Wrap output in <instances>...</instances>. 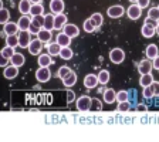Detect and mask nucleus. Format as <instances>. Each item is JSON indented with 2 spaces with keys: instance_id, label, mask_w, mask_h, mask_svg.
Wrapping results in <instances>:
<instances>
[{
  "instance_id": "49",
  "label": "nucleus",
  "mask_w": 159,
  "mask_h": 142,
  "mask_svg": "<svg viewBox=\"0 0 159 142\" xmlns=\"http://www.w3.org/2000/svg\"><path fill=\"white\" fill-rule=\"evenodd\" d=\"M40 30H41V29H39V27H37V26H34V24L31 23V26H30L29 31H30V33H33V34H37V33H39V31H40Z\"/></svg>"
},
{
  "instance_id": "12",
  "label": "nucleus",
  "mask_w": 159,
  "mask_h": 142,
  "mask_svg": "<svg viewBox=\"0 0 159 142\" xmlns=\"http://www.w3.org/2000/svg\"><path fill=\"white\" fill-rule=\"evenodd\" d=\"M3 76L6 77L7 80H13V78H16V77L19 76V67L13 66V64H10L9 67H6V68H4Z\"/></svg>"
},
{
  "instance_id": "13",
  "label": "nucleus",
  "mask_w": 159,
  "mask_h": 142,
  "mask_svg": "<svg viewBox=\"0 0 159 142\" xmlns=\"http://www.w3.org/2000/svg\"><path fill=\"white\" fill-rule=\"evenodd\" d=\"M63 31L67 34V36L71 37V39H73V37H77L80 34V29L75 26V24H73V23H67L66 26H64Z\"/></svg>"
},
{
  "instance_id": "26",
  "label": "nucleus",
  "mask_w": 159,
  "mask_h": 142,
  "mask_svg": "<svg viewBox=\"0 0 159 142\" xmlns=\"http://www.w3.org/2000/svg\"><path fill=\"white\" fill-rule=\"evenodd\" d=\"M141 33H142L143 37H146V39H151V37H153L156 34V31H155V27H151V26H148V24L143 23L142 29H141Z\"/></svg>"
},
{
  "instance_id": "11",
  "label": "nucleus",
  "mask_w": 159,
  "mask_h": 142,
  "mask_svg": "<svg viewBox=\"0 0 159 142\" xmlns=\"http://www.w3.org/2000/svg\"><path fill=\"white\" fill-rule=\"evenodd\" d=\"M17 24H19L20 31H26V30H29L30 26H31V19H30L27 14H21V17H20L19 21H17Z\"/></svg>"
},
{
  "instance_id": "16",
  "label": "nucleus",
  "mask_w": 159,
  "mask_h": 142,
  "mask_svg": "<svg viewBox=\"0 0 159 142\" xmlns=\"http://www.w3.org/2000/svg\"><path fill=\"white\" fill-rule=\"evenodd\" d=\"M37 39L40 40V41H43V43H50L51 41V39H53V34H51V31L50 30H47V29H41L37 33Z\"/></svg>"
},
{
  "instance_id": "48",
  "label": "nucleus",
  "mask_w": 159,
  "mask_h": 142,
  "mask_svg": "<svg viewBox=\"0 0 159 142\" xmlns=\"http://www.w3.org/2000/svg\"><path fill=\"white\" fill-rule=\"evenodd\" d=\"M152 67H153L155 70H158V71H159V54L152 60Z\"/></svg>"
},
{
  "instance_id": "1",
  "label": "nucleus",
  "mask_w": 159,
  "mask_h": 142,
  "mask_svg": "<svg viewBox=\"0 0 159 142\" xmlns=\"http://www.w3.org/2000/svg\"><path fill=\"white\" fill-rule=\"evenodd\" d=\"M109 60L112 61L114 64H121L125 60V53H124L122 48H112L109 51Z\"/></svg>"
},
{
  "instance_id": "35",
  "label": "nucleus",
  "mask_w": 159,
  "mask_h": 142,
  "mask_svg": "<svg viewBox=\"0 0 159 142\" xmlns=\"http://www.w3.org/2000/svg\"><path fill=\"white\" fill-rule=\"evenodd\" d=\"M102 109V104L101 101L97 98H93L91 99V107H89V111H93V112H99Z\"/></svg>"
},
{
  "instance_id": "45",
  "label": "nucleus",
  "mask_w": 159,
  "mask_h": 142,
  "mask_svg": "<svg viewBox=\"0 0 159 142\" xmlns=\"http://www.w3.org/2000/svg\"><path fill=\"white\" fill-rule=\"evenodd\" d=\"M75 99V94H74V91H71V89H68L67 91V103L71 104Z\"/></svg>"
},
{
  "instance_id": "7",
  "label": "nucleus",
  "mask_w": 159,
  "mask_h": 142,
  "mask_svg": "<svg viewBox=\"0 0 159 142\" xmlns=\"http://www.w3.org/2000/svg\"><path fill=\"white\" fill-rule=\"evenodd\" d=\"M152 60H149V58H145L142 60L141 63L138 64V71L139 74L142 76V74H149L151 71H152Z\"/></svg>"
},
{
  "instance_id": "22",
  "label": "nucleus",
  "mask_w": 159,
  "mask_h": 142,
  "mask_svg": "<svg viewBox=\"0 0 159 142\" xmlns=\"http://www.w3.org/2000/svg\"><path fill=\"white\" fill-rule=\"evenodd\" d=\"M47 51H48V54L51 57L54 56H60V51H61V46H60L58 43H48L47 44Z\"/></svg>"
},
{
  "instance_id": "29",
  "label": "nucleus",
  "mask_w": 159,
  "mask_h": 142,
  "mask_svg": "<svg viewBox=\"0 0 159 142\" xmlns=\"http://www.w3.org/2000/svg\"><path fill=\"white\" fill-rule=\"evenodd\" d=\"M6 46L10 47H19V34H11V36H6Z\"/></svg>"
},
{
  "instance_id": "17",
  "label": "nucleus",
  "mask_w": 159,
  "mask_h": 142,
  "mask_svg": "<svg viewBox=\"0 0 159 142\" xmlns=\"http://www.w3.org/2000/svg\"><path fill=\"white\" fill-rule=\"evenodd\" d=\"M116 101V93L112 88H107L104 91V103L105 104H112Z\"/></svg>"
},
{
  "instance_id": "42",
  "label": "nucleus",
  "mask_w": 159,
  "mask_h": 142,
  "mask_svg": "<svg viewBox=\"0 0 159 142\" xmlns=\"http://www.w3.org/2000/svg\"><path fill=\"white\" fill-rule=\"evenodd\" d=\"M126 99H128V93H126L125 89H121V91L116 93V101H118V103H121V101H126Z\"/></svg>"
},
{
  "instance_id": "33",
  "label": "nucleus",
  "mask_w": 159,
  "mask_h": 142,
  "mask_svg": "<svg viewBox=\"0 0 159 142\" xmlns=\"http://www.w3.org/2000/svg\"><path fill=\"white\" fill-rule=\"evenodd\" d=\"M98 81H99V84H102V85L108 84V81H109V71L108 70H101V71H99Z\"/></svg>"
},
{
  "instance_id": "51",
  "label": "nucleus",
  "mask_w": 159,
  "mask_h": 142,
  "mask_svg": "<svg viewBox=\"0 0 159 142\" xmlns=\"http://www.w3.org/2000/svg\"><path fill=\"white\" fill-rule=\"evenodd\" d=\"M155 31H156V34H158V36H159V24H158V26H156V29H155Z\"/></svg>"
},
{
  "instance_id": "28",
  "label": "nucleus",
  "mask_w": 159,
  "mask_h": 142,
  "mask_svg": "<svg viewBox=\"0 0 159 142\" xmlns=\"http://www.w3.org/2000/svg\"><path fill=\"white\" fill-rule=\"evenodd\" d=\"M89 20L93 21V24L95 26V29H99V27L102 26V21H104L102 14H101V13H94L93 16L89 17Z\"/></svg>"
},
{
  "instance_id": "21",
  "label": "nucleus",
  "mask_w": 159,
  "mask_h": 142,
  "mask_svg": "<svg viewBox=\"0 0 159 142\" xmlns=\"http://www.w3.org/2000/svg\"><path fill=\"white\" fill-rule=\"evenodd\" d=\"M24 56L21 53H14L13 54V57L10 58V64H13V66H16V67H21V66H24Z\"/></svg>"
},
{
  "instance_id": "37",
  "label": "nucleus",
  "mask_w": 159,
  "mask_h": 142,
  "mask_svg": "<svg viewBox=\"0 0 159 142\" xmlns=\"http://www.w3.org/2000/svg\"><path fill=\"white\" fill-rule=\"evenodd\" d=\"M129 109H131V104L128 103V99L126 101H121L118 104V107H116V111H119V112H128Z\"/></svg>"
},
{
  "instance_id": "50",
  "label": "nucleus",
  "mask_w": 159,
  "mask_h": 142,
  "mask_svg": "<svg viewBox=\"0 0 159 142\" xmlns=\"http://www.w3.org/2000/svg\"><path fill=\"white\" fill-rule=\"evenodd\" d=\"M30 2H31V3H33V4H36V3H41L43 0H30Z\"/></svg>"
},
{
  "instance_id": "47",
  "label": "nucleus",
  "mask_w": 159,
  "mask_h": 142,
  "mask_svg": "<svg viewBox=\"0 0 159 142\" xmlns=\"http://www.w3.org/2000/svg\"><path fill=\"white\" fill-rule=\"evenodd\" d=\"M149 2H151V0H138V2H136V4H138L141 9H145V7L149 6Z\"/></svg>"
},
{
  "instance_id": "25",
  "label": "nucleus",
  "mask_w": 159,
  "mask_h": 142,
  "mask_svg": "<svg viewBox=\"0 0 159 142\" xmlns=\"http://www.w3.org/2000/svg\"><path fill=\"white\" fill-rule=\"evenodd\" d=\"M53 64V58L50 54H40L39 56V66L40 67H50Z\"/></svg>"
},
{
  "instance_id": "30",
  "label": "nucleus",
  "mask_w": 159,
  "mask_h": 142,
  "mask_svg": "<svg viewBox=\"0 0 159 142\" xmlns=\"http://www.w3.org/2000/svg\"><path fill=\"white\" fill-rule=\"evenodd\" d=\"M14 53H16V51H14V47L6 46L4 48H2V57H3L4 60H7V61H10V58L13 57Z\"/></svg>"
},
{
  "instance_id": "38",
  "label": "nucleus",
  "mask_w": 159,
  "mask_h": 142,
  "mask_svg": "<svg viewBox=\"0 0 159 142\" xmlns=\"http://www.w3.org/2000/svg\"><path fill=\"white\" fill-rule=\"evenodd\" d=\"M83 29H84V31H87V33H94L95 31V26L93 24V21L89 19H87L85 21H84V24H83Z\"/></svg>"
},
{
  "instance_id": "15",
  "label": "nucleus",
  "mask_w": 159,
  "mask_h": 142,
  "mask_svg": "<svg viewBox=\"0 0 159 142\" xmlns=\"http://www.w3.org/2000/svg\"><path fill=\"white\" fill-rule=\"evenodd\" d=\"M67 24V16L64 13L56 14V19H54V29L56 30H61L64 29V26Z\"/></svg>"
},
{
  "instance_id": "53",
  "label": "nucleus",
  "mask_w": 159,
  "mask_h": 142,
  "mask_svg": "<svg viewBox=\"0 0 159 142\" xmlns=\"http://www.w3.org/2000/svg\"><path fill=\"white\" fill-rule=\"evenodd\" d=\"M158 9H159V6H158Z\"/></svg>"
},
{
  "instance_id": "44",
  "label": "nucleus",
  "mask_w": 159,
  "mask_h": 142,
  "mask_svg": "<svg viewBox=\"0 0 159 142\" xmlns=\"http://www.w3.org/2000/svg\"><path fill=\"white\" fill-rule=\"evenodd\" d=\"M145 24H148V26H151V27H155L156 29V26L159 24V21L158 20H153V19H151V17H146V20H145Z\"/></svg>"
},
{
  "instance_id": "9",
  "label": "nucleus",
  "mask_w": 159,
  "mask_h": 142,
  "mask_svg": "<svg viewBox=\"0 0 159 142\" xmlns=\"http://www.w3.org/2000/svg\"><path fill=\"white\" fill-rule=\"evenodd\" d=\"M98 84H99L98 76H95V74H88V76H85V78H84V87L88 89L95 88Z\"/></svg>"
},
{
  "instance_id": "2",
  "label": "nucleus",
  "mask_w": 159,
  "mask_h": 142,
  "mask_svg": "<svg viewBox=\"0 0 159 142\" xmlns=\"http://www.w3.org/2000/svg\"><path fill=\"white\" fill-rule=\"evenodd\" d=\"M91 97L88 95H81L78 99H77V109L81 111V112H85V111H89V107H91Z\"/></svg>"
},
{
  "instance_id": "31",
  "label": "nucleus",
  "mask_w": 159,
  "mask_h": 142,
  "mask_svg": "<svg viewBox=\"0 0 159 142\" xmlns=\"http://www.w3.org/2000/svg\"><path fill=\"white\" fill-rule=\"evenodd\" d=\"M44 21H46V16L44 14H40V16H33L31 17V23L34 26H37L39 29H43L44 27Z\"/></svg>"
},
{
  "instance_id": "19",
  "label": "nucleus",
  "mask_w": 159,
  "mask_h": 142,
  "mask_svg": "<svg viewBox=\"0 0 159 142\" xmlns=\"http://www.w3.org/2000/svg\"><path fill=\"white\" fill-rule=\"evenodd\" d=\"M33 3L30 0H20L19 3V11L21 14H30V10H31Z\"/></svg>"
},
{
  "instance_id": "6",
  "label": "nucleus",
  "mask_w": 159,
  "mask_h": 142,
  "mask_svg": "<svg viewBox=\"0 0 159 142\" xmlns=\"http://www.w3.org/2000/svg\"><path fill=\"white\" fill-rule=\"evenodd\" d=\"M30 31L29 30H26V31H20L19 33V47H21V48H26V47H29V44L31 43V36H30Z\"/></svg>"
},
{
  "instance_id": "5",
  "label": "nucleus",
  "mask_w": 159,
  "mask_h": 142,
  "mask_svg": "<svg viewBox=\"0 0 159 142\" xmlns=\"http://www.w3.org/2000/svg\"><path fill=\"white\" fill-rule=\"evenodd\" d=\"M126 16H128L131 20H138L139 17L142 16V9H141L136 3H132L128 7V10H126Z\"/></svg>"
},
{
  "instance_id": "46",
  "label": "nucleus",
  "mask_w": 159,
  "mask_h": 142,
  "mask_svg": "<svg viewBox=\"0 0 159 142\" xmlns=\"http://www.w3.org/2000/svg\"><path fill=\"white\" fill-rule=\"evenodd\" d=\"M151 87H152V89H153L155 97H159V83H158V81H153V83L151 84Z\"/></svg>"
},
{
  "instance_id": "3",
  "label": "nucleus",
  "mask_w": 159,
  "mask_h": 142,
  "mask_svg": "<svg viewBox=\"0 0 159 142\" xmlns=\"http://www.w3.org/2000/svg\"><path fill=\"white\" fill-rule=\"evenodd\" d=\"M36 78L39 83H47L51 78V71L48 67H40L36 71Z\"/></svg>"
},
{
  "instance_id": "34",
  "label": "nucleus",
  "mask_w": 159,
  "mask_h": 142,
  "mask_svg": "<svg viewBox=\"0 0 159 142\" xmlns=\"http://www.w3.org/2000/svg\"><path fill=\"white\" fill-rule=\"evenodd\" d=\"M30 14L31 16H40V14H44V7L41 3H36L31 6V10H30Z\"/></svg>"
},
{
  "instance_id": "36",
  "label": "nucleus",
  "mask_w": 159,
  "mask_h": 142,
  "mask_svg": "<svg viewBox=\"0 0 159 142\" xmlns=\"http://www.w3.org/2000/svg\"><path fill=\"white\" fill-rule=\"evenodd\" d=\"M9 19H10V11L7 9H2L0 10V23L2 24H6L9 23Z\"/></svg>"
},
{
  "instance_id": "32",
  "label": "nucleus",
  "mask_w": 159,
  "mask_h": 142,
  "mask_svg": "<svg viewBox=\"0 0 159 142\" xmlns=\"http://www.w3.org/2000/svg\"><path fill=\"white\" fill-rule=\"evenodd\" d=\"M54 19L56 14H46V21H44V29L47 30H54Z\"/></svg>"
},
{
  "instance_id": "18",
  "label": "nucleus",
  "mask_w": 159,
  "mask_h": 142,
  "mask_svg": "<svg viewBox=\"0 0 159 142\" xmlns=\"http://www.w3.org/2000/svg\"><path fill=\"white\" fill-rule=\"evenodd\" d=\"M56 41H57V43H58L61 47H67V46H70V43H71V37L67 36L64 31H61V33L57 34Z\"/></svg>"
},
{
  "instance_id": "27",
  "label": "nucleus",
  "mask_w": 159,
  "mask_h": 142,
  "mask_svg": "<svg viewBox=\"0 0 159 142\" xmlns=\"http://www.w3.org/2000/svg\"><path fill=\"white\" fill-rule=\"evenodd\" d=\"M73 56H74V53H73V50L70 48V46L61 47V51H60V57H61L63 60H71V58H73Z\"/></svg>"
},
{
  "instance_id": "52",
  "label": "nucleus",
  "mask_w": 159,
  "mask_h": 142,
  "mask_svg": "<svg viewBox=\"0 0 159 142\" xmlns=\"http://www.w3.org/2000/svg\"><path fill=\"white\" fill-rule=\"evenodd\" d=\"M129 2H131V3H136V2H138V0H129Z\"/></svg>"
},
{
  "instance_id": "23",
  "label": "nucleus",
  "mask_w": 159,
  "mask_h": 142,
  "mask_svg": "<svg viewBox=\"0 0 159 142\" xmlns=\"http://www.w3.org/2000/svg\"><path fill=\"white\" fill-rule=\"evenodd\" d=\"M153 81H155V80H153V77H152V74L151 73L149 74H142L141 78H139V85L142 87V88H145V87L151 85Z\"/></svg>"
},
{
  "instance_id": "4",
  "label": "nucleus",
  "mask_w": 159,
  "mask_h": 142,
  "mask_svg": "<svg viewBox=\"0 0 159 142\" xmlns=\"http://www.w3.org/2000/svg\"><path fill=\"white\" fill-rule=\"evenodd\" d=\"M124 13H125V9H124L122 6H119V4L111 6L107 10V14H108V17H111V19H119V17L124 16Z\"/></svg>"
},
{
  "instance_id": "41",
  "label": "nucleus",
  "mask_w": 159,
  "mask_h": 142,
  "mask_svg": "<svg viewBox=\"0 0 159 142\" xmlns=\"http://www.w3.org/2000/svg\"><path fill=\"white\" fill-rule=\"evenodd\" d=\"M142 95L145 97L146 99H151V98H152V97H155V94H153V89H152V87H151V85L145 87V88H143V93H142Z\"/></svg>"
},
{
  "instance_id": "24",
  "label": "nucleus",
  "mask_w": 159,
  "mask_h": 142,
  "mask_svg": "<svg viewBox=\"0 0 159 142\" xmlns=\"http://www.w3.org/2000/svg\"><path fill=\"white\" fill-rule=\"evenodd\" d=\"M145 54H146V57H148L149 60H153L159 54L158 46H156V44H149V46L146 47V50H145Z\"/></svg>"
},
{
  "instance_id": "14",
  "label": "nucleus",
  "mask_w": 159,
  "mask_h": 142,
  "mask_svg": "<svg viewBox=\"0 0 159 142\" xmlns=\"http://www.w3.org/2000/svg\"><path fill=\"white\" fill-rule=\"evenodd\" d=\"M75 83H77V74L74 73V71H70L63 78V85L66 87V88H71Z\"/></svg>"
},
{
  "instance_id": "39",
  "label": "nucleus",
  "mask_w": 159,
  "mask_h": 142,
  "mask_svg": "<svg viewBox=\"0 0 159 142\" xmlns=\"http://www.w3.org/2000/svg\"><path fill=\"white\" fill-rule=\"evenodd\" d=\"M70 71H71V70H70V67H67V66L60 67V68H58V71H57V77H58V78H61V80H63L64 77H66L67 74L70 73Z\"/></svg>"
},
{
  "instance_id": "20",
  "label": "nucleus",
  "mask_w": 159,
  "mask_h": 142,
  "mask_svg": "<svg viewBox=\"0 0 159 142\" xmlns=\"http://www.w3.org/2000/svg\"><path fill=\"white\" fill-rule=\"evenodd\" d=\"M3 31H4V34H6V36L17 34V31H20L19 24H17V23H6V24H4Z\"/></svg>"
},
{
  "instance_id": "8",
  "label": "nucleus",
  "mask_w": 159,
  "mask_h": 142,
  "mask_svg": "<svg viewBox=\"0 0 159 142\" xmlns=\"http://www.w3.org/2000/svg\"><path fill=\"white\" fill-rule=\"evenodd\" d=\"M29 53L33 54V56H37V54L41 53V50H43V41H40L39 39L36 40H31V43L29 44Z\"/></svg>"
},
{
  "instance_id": "43",
  "label": "nucleus",
  "mask_w": 159,
  "mask_h": 142,
  "mask_svg": "<svg viewBox=\"0 0 159 142\" xmlns=\"http://www.w3.org/2000/svg\"><path fill=\"white\" fill-rule=\"evenodd\" d=\"M135 111L136 112H139V114H145L146 111H148V107H146L145 104H138L136 108H135Z\"/></svg>"
},
{
  "instance_id": "40",
  "label": "nucleus",
  "mask_w": 159,
  "mask_h": 142,
  "mask_svg": "<svg viewBox=\"0 0 159 142\" xmlns=\"http://www.w3.org/2000/svg\"><path fill=\"white\" fill-rule=\"evenodd\" d=\"M148 17H151V19H153V20H159V9L158 7H151L148 11Z\"/></svg>"
},
{
  "instance_id": "10",
  "label": "nucleus",
  "mask_w": 159,
  "mask_h": 142,
  "mask_svg": "<svg viewBox=\"0 0 159 142\" xmlns=\"http://www.w3.org/2000/svg\"><path fill=\"white\" fill-rule=\"evenodd\" d=\"M50 10L53 14H60L64 11V0H51L50 2Z\"/></svg>"
}]
</instances>
